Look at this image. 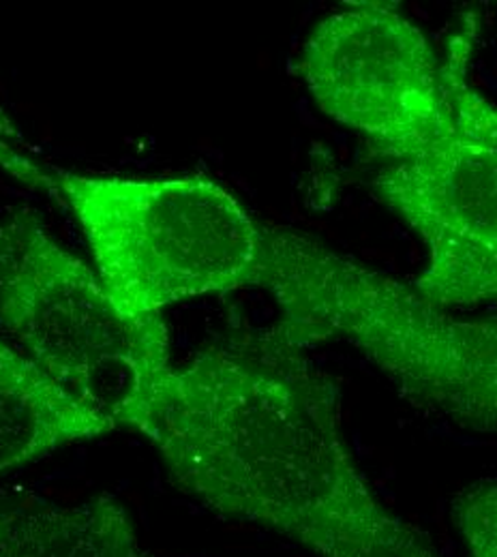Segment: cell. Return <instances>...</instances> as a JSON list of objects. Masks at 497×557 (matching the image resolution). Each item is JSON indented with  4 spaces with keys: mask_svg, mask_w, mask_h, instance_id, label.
<instances>
[{
    "mask_svg": "<svg viewBox=\"0 0 497 557\" xmlns=\"http://www.w3.org/2000/svg\"><path fill=\"white\" fill-rule=\"evenodd\" d=\"M138 547L132 517L114 495L0 512V557H132Z\"/></svg>",
    "mask_w": 497,
    "mask_h": 557,
    "instance_id": "ba28073f",
    "label": "cell"
},
{
    "mask_svg": "<svg viewBox=\"0 0 497 557\" xmlns=\"http://www.w3.org/2000/svg\"><path fill=\"white\" fill-rule=\"evenodd\" d=\"M448 512L468 557H497V481L461 488Z\"/></svg>",
    "mask_w": 497,
    "mask_h": 557,
    "instance_id": "9c48e42d",
    "label": "cell"
},
{
    "mask_svg": "<svg viewBox=\"0 0 497 557\" xmlns=\"http://www.w3.org/2000/svg\"><path fill=\"white\" fill-rule=\"evenodd\" d=\"M300 75L320 110L395 163L452 125L444 65L425 33L388 2H356L309 35Z\"/></svg>",
    "mask_w": 497,
    "mask_h": 557,
    "instance_id": "8992f818",
    "label": "cell"
},
{
    "mask_svg": "<svg viewBox=\"0 0 497 557\" xmlns=\"http://www.w3.org/2000/svg\"><path fill=\"white\" fill-rule=\"evenodd\" d=\"M481 302H497V262L496 267L489 271V275L483 278V283L476 292L474 305H481Z\"/></svg>",
    "mask_w": 497,
    "mask_h": 557,
    "instance_id": "30bf717a",
    "label": "cell"
},
{
    "mask_svg": "<svg viewBox=\"0 0 497 557\" xmlns=\"http://www.w3.org/2000/svg\"><path fill=\"white\" fill-rule=\"evenodd\" d=\"M0 512H2V510H0Z\"/></svg>",
    "mask_w": 497,
    "mask_h": 557,
    "instance_id": "7c38bea8",
    "label": "cell"
},
{
    "mask_svg": "<svg viewBox=\"0 0 497 557\" xmlns=\"http://www.w3.org/2000/svg\"><path fill=\"white\" fill-rule=\"evenodd\" d=\"M132 557H159V556H152V554H148V552H146V549H142V547H138V549H136V554H134V556Z\"/></svg>",
    "mask_w": 497,
    "mask_h": 557,
    "instance_id": "8fae6325",
    "label": "cell"
},
{
    "mask_svg": "<svg viewBox=\"0 0 497 557\" xmlns=\"http://www.w3.org/2000/svg\"><path fill=\"white\" fill-rule=\"evenodd\" d=\"M116 309L163 320L183 300L260 287L266 223L202 174L127 178L50 170Z\"/></svg>",
    "mask_w": 497,
    "mask_h": 557,
    "instance_id": "3957f363",
    "label": "cell"
},
{
    "mask_svg": "<svg viewBox=\"0 0 497 557\" xmlns=\"http://www.w3.org/2000/svg\"><path fill=\"white\" fill-rule=\"evenodd\" d=\"M114 429V418L79 404L24 351L0 339V476Z\"/></svg>",
    "mask_w": 497,
    "mask_h": 557,
    "instance_id": "52a82bcc",
    "label": "cell"
},
{
    "mask_svg": "<svg viewBox=\"0 0 497 557\" xmlns=\"http://www.w3.org/2000/svg\"><path fill=\"white\" fill-rule=\"evenodd\" d=\"M0 322L50 380L116 422L172 364L165 322L125 318L28 207L0 212Z\"/></svg>",
    "mask_w": 497,
    "mask_h": 557,
    "instance_id": "277c9868",
    "label": "cell"
},
{
    "mask_svg": "<svg viewBox=\"0 0 497 557\" xmlns=\"http://www.w3.org/2000/svg\"><path fill=\"white\" fill-rule=\"evenodd\" d=\"M172 483L318 557H444L395 515L348 448L341 388L271 331L170 364L123 410Z\"/></svg>",
    "mask_w": 497,
    "mask_h": 557,
    "instance_id": "6da1fadb",
    "label": "cell"
},
{
    "mask_svg": "<svg viewBox=\"0 0 497 557\" xmlns=\"http://www.w3.org/2000/svg\"><path fill=\"white\" fill-rule=\"evenodd\" d=\"M470 39L459 37L444 63L452 125L421 154L380 170L377 198L425 243L414 283L437 307H474L497 262V106L468 79Z\"/></svg>",
    "mask_w": 497,
    "mask_h": 557,
    "instance_id": "5b68a950",
    "label": "cell"
},
{
    "mask_svg": "<svg viewBox=\"0 0 497 557\" xmlns=\"http://www.w3.org/2000/svg\"><path fill=\"white\" fill-rule=\"evenodd\" d=\"M271 333L298 349L346 344L426 417L497 433V320H465L298 230L266 223Z\"/></svg>",
    "mask_w": 497,
    "mask_h": 557,
    "instance_id": "7a4b0ae2",
    "label": "cell"
}]
</instances>
